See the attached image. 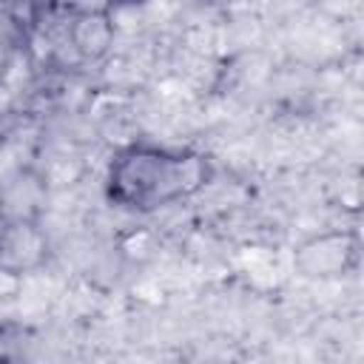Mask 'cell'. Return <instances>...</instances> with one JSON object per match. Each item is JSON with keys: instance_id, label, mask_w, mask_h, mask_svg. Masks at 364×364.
Segmentation results:
<instances>
[{"instance_id": "3", "label": "cell", "mask_w": 364, "mask_h": 364, "mask_svg": "<svg viewBox=\"0 0 364 364\" xmlns=\"http://www.w3.org/2000/svg\"><path fill=\"white\" fill-rule=\"evenodd\" d=\"M46 202V182L31 173L20 171L6 179L0 188V213L6 222H20V219H34Z\"/></svg>"}, {"instance_id": "1", "label": "cell", "mask_w": 364, "mask_h": 364, "mask_svg": "<svg viewBox=\"0 0 364 364\" xmlns=\"http://www.w3.org/2000/svg\"><path fill=\"white\" fill-rule=\"evenodd\" d=\"M202 179L196 156L156 148H134L111 168V193L134 208H156L179 199Z\"/></svg>"}, {"instance_id": "5", "label": "cell", "mask_w": 364, "mask_h": 364, "mask_svg": "<svg viewBox=\"0 0 364 364\" xmlns=\"http://www.w3.org/2000/svg\"><path fill=\"white\" fill-rule=\"evenodd\" d=\"M74 46L85 57H100L111 46V23L105 11H85L74 26Z\"/></svg>"}, {"instance_id": "2", "label": "cell", "mask_w": 364, "mask_h": 364, "mask_svg": "<svg viewBox=\"0 0 364 364\" xmlns=\"http://www.w3.org/2000/svg\"><path fill=\"white\" fill-rule=\"evenodd\" d=\"M46 259V236L34 225V219L6 222L0 230V267L9 273L34 270Z\"/></svg>"}, {"instance_id": "4", "label": "cell", "mask_w": 364, "mask_h": 364, "mask_svg": "<svg viewBox=\"0 0 364 364\" xmlns=\"http://www.w3.org/2000/svg\"><path fill=\"white\" fill-rule=\"evenodd\" d=\"M353 256L355 250L347 236H321L301 247L299 264L307 270V276H336L353 264Z\"/></svg>"}]
</instances>
